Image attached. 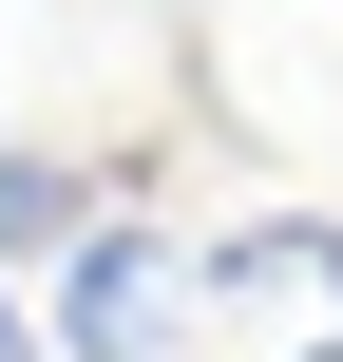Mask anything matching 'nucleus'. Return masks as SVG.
I'll list each match as a JSON object with an SVG mask.
<instances>
[{"instance_id":"obj_2","label":"nucleus","mask_w":343,"mask_h":362,"mask_svg":"<svg viewBox=\"0 0 343 362\" xmlns=\"http://www.w3.org/2000/svg\"><path fill=\"white\" fill-rule=\"evenodd\" d=\"M95 229V172L76 153H0V267H38V248H76Z\"/></svg>"},{"instance_id":"obj_4","label":"nucleus","mask_w":343,"mask_h":362,"mask_svg":"<svg viewBox=\"0 0 343 362\" xmlns=\"http://www.w3.org/2000/svg\"><path fill=\"white\" fill-rule=\"evenodd\" d=\"M286 362H343V325H306V344H286Z\"/></svg>"},{"instance_id":"obj_1","label":"nucleus","mask_w":343,"mask_h":362,"mask_svg":"<svg viewBox=\"0 0 343 362\" xmlns=\"http://www.w3.org/2000/svg\"><path fill=\"white\" fill-rule=\"evenodd\" d=\"M191 325H210V248H172L153 210H115V229L57 248V305H38L57 362H191Z\"/></svg>"},{"instance_id":"obj_3","label":"nucleus","mask_w":343,"mask_h":362,"mask_svg":"<svg viewBox=\"0 0 343 362\" xmlns=\"http://www.w3.org/2000/svg\"><path fill=\"white\" fill-rule=\"evenodd\" d=\"M0 362H57V344H38V305H19V286H0Z\"/></svg>"},{"instance_id":"obj_5","label":"nucleus","mask_w":343,"mask_h":362,"mask_svg":"<svg viewBox=\"0 0 343 362\" xmlns=\"http://www.w3.org/2000/svg\"><path fill=\"white\" fill-rule=\"evenodd\" d=\"M325 305H343V210H325Z\"/></svg>"}]
</instances>
